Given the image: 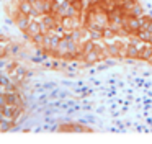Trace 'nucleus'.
I'll return each instance as SVG.
<instances>
[{"label": "nucleus", "instance_id": "2", "mask_svg": "<svg viewBox=\"0 0 152 144\" xmlns=\"http://www.w3.org/2000/svg\"><path fill=\"white\" fill-rule=\"evenodd\" d=\"M28 43L0 33V131H12L28 113L33 75Z\"/></svg>", "mask_w": 152, "mask_h": 144}, {"label": "nucleus", "instance_id": "3", "mask_svg": "<svg viewBox=\"0 0 152 144\" xmlns=\"http://www.w3.org/2000/svg\"><path fill=\"white\" fill-rule=\"evenodd\" d=\"M56 131L59 133H93L90 126L83 123H75V121H62L56 126Z\"/></svg>", "mask_w": 152, "mask_h": 144}, {"label": "nucleus", "instance_id": "1", "mask_svg": "<svg viewBox=\"0 0 152 144\" xmlns=\"http://www.w3.org/2000/svg\"><path fill=\"white\" fill-rule=\"evenodd\" d=\"M4 12L46 59L80 67H152V15L142 0H8Z\"/></svg>", "mask_w": 152, "mask_h": 144}]
</instances>
